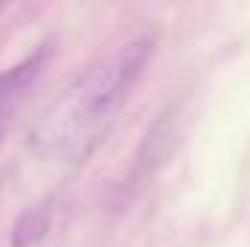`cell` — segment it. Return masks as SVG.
<instances>
[{"mask_svg": "<svg viewBox=\"0 0 250 247\" xmlns=\"http://www.w3.org/2000/svg\"><path fill=\"white\" fill-rule=\"evenodd\" d=\"M154 56V38L137 35L73 79L29 128V151L41 160L84 163L108 137Z\"/></svg>", "mask_w": 250, "mask_h": 247, "instance_id": "cell-1", "label": "cell"}, {"mask_svg": "<svg viewBox=\"0 0 250 247\" xmlns=\"http://www.w3.org/2000/svg\"><path fill=\"white\" fill-rule=\"evenodd\" d=\"M44 62H47V50H35L23 62L0 73V145L6 140V131L15 123L18 111L23 108L29 90L38 84V79L44 73Z\"/></svg>", "mask_w": 250, "mask_h": 247, "instance_id": "cell-2", "label": "cell"}]
</instances>
